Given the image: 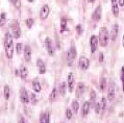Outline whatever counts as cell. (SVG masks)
Segmentation results:
<instances>
[{
    "label": "cell",
    "mask_w": 124,
    "mask_h": 123,
    "mask_svg": "<svg viewBox=\"0 0 124 123\" xmlns=\"http://www.w3.org/2000/svg\"><path fill=\"white\" fill-rule=\"evenodd\" d=\"M13 35L9 32L5 33L4 37V49H5V54L8 59H13L14 54V44H13Z\"/></svg>",
    "instance_id": "1"
},
{
    "label": "cell",
    "mask_w": 124,
    "mask_h": 123,
    "mask_svg": "<svg viewBox=\"0 0 124 123\" xmlns=\"http://www.w3.org/2000/svg\"><path fill=\"white\" fill-rule=\"evenodd\" d=\"M109 41V32L106 27H101L99 30V43L102 47H106Z\"/></svg>",
    "instance_id": "2"
},
{
    "label": "cell",
    "mask_w": 124,
    "mask_h": 123,
    "mask_svg": "<svg viewBox=\"0 0 124 123\" xmlns=\"http://www.w3.org/2000/svg\"><path fill=\"white\" fill-rule=\"evenodd\" d=\"M76 59V49H75L74 46H72L70 50L68 51V56H67V63L68 66H71L72 64L74 63V60Z\"/></svg>",
    "instance_id": "3"
},
{
    "label": "cell",
    "mask_w": 124,
    "mask_h": 123,
    "mask_svg": "<svg viewBox=\"0 0 124 123\" xmlns=\"http://www.w3.org/2000/svg\"><path fill=\"white\" fill-rule=\"evenodd\" d=\"M20 99L23 104H27L29 102V97H28V92L26 91L25 88H21L20 90Z\"/></svg>",
    "instance_id": "4"
},
{
    "label": "cell",
    "mask_w": 124,
    "mask_h": 123,
    "mask_svg": "<svg viewBox=\"0 0 124 123\" xmlns=\"http://www.w3.org/2000/svg\"><path fill=\"white\" fill-rule=\"evenodd\" d=\"M90 47H91V52L95 53L98 48V38L93 35L90 39Z\"/></svg>",
    "instance_id": "5"
},
{
    "label": "cell",
    "mask_w": 124,
    "mask_h": 123,
    "mask_svg": "<svg viewBox=\"0 0 124 123\" xmlns=\"http://www.w3.org/2000/svg\"><path fill=\"white\" fill-rule=\"evenodd\" d=\"M74 83H75L74 75H73V73H72V72H70L68 74V77H67V84H68L67 88H68V90H69L70 93L73 91V89H74Z\"/></svg>",
    "instance_id": "6"
},
{
    "label": "cell",
    "mask_w": 124,
    "mask_h": 123,
    "mask_svg": "<svg viewBox=\"0 0 124 123\" xmlns=\"http://www.w3.org/2000/svg\"><path fill=\"white\" fill-rule=\"evenodd\" d=\"M12 29H13V38L15 39H19L21 37V29H20V26L17 22H15L12 26Z\"/></svg>",
    "instance_id": "7"
},
{
    "label": "cell",
    "mask_w": 124,
    "mask_h": 123,
    "mask_svg": "<svg viewBox=\"0 0 124 123\" xmlns=\"http://www.w3.org/2000/svg\"><path fill=\"white\" fill-rule=\"evenodd\" d=\"M49 13H50V8L47 4H44L41 8V13H40V18L42 20H45L47 19V17L49 16Z\"/></svg>",
    "instance_id": "8"
},
{
    "label": "cell",
    "mask_w": 124,
    "mask_h": 123,
    "mask_svg": "<svg viewBox=\"0 0 124 123\" xmlns=\"http://www.w3.org/2000/svg\"><path fill=\"white\" fill-rule=\"evenodd\" d=\"M89 66H90V61L88 60V57H85V56L79 57V67H80L82 70H87Z\"/></svg>",
    "instance_id": "9"
},
{
    "label": "cell",
    "mask_w": 124,
    "mask_h": 123,
    "mask_svg": "<svg viewBox=\"0 0 124 123\" xmlns=\"http://www.w3.org/2000/svg\"><path fill=\"white\" fill-rule=\"evenodd\" d=\"M45 46H46V48H47L48 53H49L50 55H52V54L54 53V47H53V43H52V41H51L50 38H46V40H45Z\"/></svg>",
    "instance_id": "10"
},
{
    "label": "cell",
    "mask_w": 124,
    "mask_h": 123,
    "mask_svg": "<svg viewBox=\"0 0 124 123\" xmlns=\"http://www.w3.org/2000/svg\"><path fill=\"white\" fill-rule=\"evenodd\" d=\"M112 1V11L114 17H118L119 16V3L117 0H111Z\"/></svg>",
    "instance_id": "11"
},
{
    "label": "cell",
    "mask_w": 124,
    "mask_h": 123,
    "mask_svg": "<svg viewBox=\"0 0 124 123\" xmlns=\"http://www.w3.org/2000/svg\"><path fill=\"white\" fill-rule=\"evenodd\" d=\"M101 11H102V8H101V5H98L97 8H96L95 12L93 13V15H92V18L94 19L95 21H99V20L101 19Z\"/></svg>",
    "instance_id": "12"
},
{
    "label": "cell",
    "mask_w": 124,
    "mask_h": 123,
    "mask_svg": "<svg viewBox=\"0 0 124 123\" xmlns=\"http://www.w3.org/2000/svg\"><path fill=\"white\" fill-rule=\"evenodd\" d=\"M37 67H38V70H39L40 74H44L46 72V66H45V64L43 63V61L41 59L37 60Z\"/></svg>",
    "instance_id": "13"
},
{
    "label": "cell",
    "mask_w": 124,
    "mask_h": 123,
    "mask_svg": "<svg viewBox=\"0 0 124 123\" xmlns=\"http://www.w3.org/2000/svg\"><path fill=\"white\" fill-rule=\"evenodd\" d=\"M118 32H119V26H118V24H114V26H113V28H112V30H111V40L112 41H115L116 39H117V36H118Z\"/></svg>",
    "instance_id": "14"
},
{
    "label": "cell",
    "mask_w": 124,
    "mask_h": 123,
    "mask_svg": "<svg viewBox=\"0 0 124 123\" xmlns=\"http://www.w3.org/2000/svg\"><path fill=\"white\" fill-rule=\"evenodd\" d=\"M24 59L27 63H29L31 60V49L29 46H25L24 47Z\"/></svg>",
    "instance_id": "15"
},
{
    "label": "cell",
    "mask_w": 124,
    "mask_h": 123,
    "mask_svg": "<svg viewBox=\"0 0 124 123\" xmlns=\"http://www.w3.org/2000/svg\"><path fill=\"white\" fill-rule=\"evenodd\" d=\"M89 111H90V102L85 101L84 104H82V108H81V116L82 117H85V116L89 114Z\"/></svg>",
    "instance_id": "16"
},
{
    "label": "cell",
    "mask_w": 124,
    "mask_h": 123,
    "mask_svg": "<svg viewBox=\"0 0 124 123\" xmlns=\"http://www.w3.org/2000/svg\"><path fill=\"white\" fill-rule=\"evenodd\" d=\"M115 95H116V88H115V85L112 84L109 86L108 89V99L109 101H112L114 98H115Z\"/></svg>",
    "instance_id": "17"
},
{
    "label": "cell",
    "mask_w": 124,
    "mask_h": 123,
    "mask_svg": "<svg viewBox=\"0 0 124 123\" xmlns=\"http://www.w3.org/2000/svg\"><path fill=\"white\" fill-rule=\"evenodd\" d=\"M85 87L84 83H79L76 86V97H80L81 96L82 93L85 92Z\"/></svg>",
    "instance_id": "18"
},
{
    "label": "cell",
    "mask_w": 124,
    "mask_h": 123,
    "mask_svg": "<svg viewBox=\"0 0 124 123\" xmlns=\"http://www.w3.org/2000/svg\"><path fill=\"white\" fill-rule=\"evenodd\" d=\"M32 88H33V90H34V92H36V93H40L41 90H42L41 84L39 83V80H38L37 78L32 81Z\"/></svg>",
    "instance_id": "19"
},
{
    "label": "cell",
    "mask_w": 124,
    "mask_h": 123,
    "mask_svg": "<svg viewBox=\"0 0 124 123\" xmlns=\"http://www.w3.org/2000/svg\"><path fill=\"white\" fill-rule=\"evenodd\" d=\"M20 76H21L22 79H25V78L27 77V75H28V70H27V68L25 66H21L20 67Z\"/></svg>",
    "instance_id": "20"
},
{
    "label": "cell",
    "mask_w": 124,
    "mask_h": 123,
    "mask_svg": "<svg viewBox=\"0 0 124 123\" xmlns=\"http://www.w3.org/2000/svg\"><path fill=\"white\" fill-rule=\"evenodd\" d=\"M49 118H50V115L49 113H43L42 115H41V120L40 122L41 123H49Z\"/></svg>",
    "instance_id": "21"
},
{
    "label": "cell",
    "mask_w": 124,
    "mask_h": 123,
    "mask_svg": "<svg viewBox=\"0 0 124 123\" xmlns=\"http://www.w3.org/2000/svg\"><path fill=\"white\" fill-rule=\"evenodd\" d=\"M67 28V19L66 18H62L61 20V32H64Z\"/></svg>",
    "instance_id": "22"
},
{
    "label": "cell",
    "mask_w": 124,
    "mask_h": 123,
    "mask_svg": "<svg viewBox=\"0 0 124 123\" xmlns=\"http://www.w3.org/2000/svg\"><path fill=\"white\" fill-rule=\"evenodd\" d=\"M58 90H60V94L62 96H64L65 94H66V90H67V86L65 83H62L60 85V88H58Z\"/></svg>",
    "instance_id": "23"
},
{
    "label": "cell",
    "mask_w": 124,
    "mask_h": 123,
    "mask_svg": "<svg viewBox=\"0 0 124 123\" xmlns=\"http://www.w3.org/2000/svg\"><path fill=\"white\" fill-rule=\"evenodd\" d=\"M106 98L105 97H102L100 102H99V105H100V112H103L105 110V107H106Z\"/></svg>",
    "instance_id": "24"
},
{
    "label": "cell",
    "mask_w": 124,
    "mask_h": 123,
    "mask_svg": "<svg viewBox=\"0 0 124 123\" xmlns=\"http://www.w3.org/2000/svg\"><path fill=\"white\" fill-rule=\"evenodd\" d=\"M9 96H11V89H9L8 86H5L4 87V98L6 100H8Z\"/></svg>",
    "instance_id": "25"
},
{
    "label": "cell",
    "mask_w": 124,
    "mask_h": 123,
    "mask_svg": "<svg viewBox=\"0 0 124 123\" xmlns=\"http://www.w3.org/2000/svg\"><path fill=\"white\" fill-rule=\"evenodd\" d=\"M56 88H53V90L52 92H51V94H50V96H49V100L51 102H53L54 100H55V98H56Z\"/></svg>",
    "instance_id": "26"
},
{
    "label": "cell",
    "mask_w": 124,
    "mask_h": 123,
    "mask_svg": "<svg viewBox=\"0 0 124 123\" xmlns=\"http://www.w3.org/2000/svg\"><path fill=\"white\" fill-rule=\"evenodd\" d=\"M72 110L76 113L79 111V102L77 100H73V102H72Z\"/></svg>",
    "instance_id": "27"
},
{
    "label": "cell",
    "mask_w": 124,
    "mask_h": 123,
    "mask_svg": "<svg viewBox=\"0 0 124 123\" xmlns=\"http://www.w3.org/2000/svg\"><path fill=\"white\" fill-rule=\"evenodd\" d=\"M28 97H29V101L31 104H36L37 103V98H36V95L33 93H28Z\"/></svg>",
    "instance_id": "28"
},
{
    "label": "cell",
    "mask_w": 124,
    "mask_h": 123,
    "mask_svg": "<svg viewBox=\"0 0 124 123\" xmlns=\"http://www.w3.org/2000/svg\"><path fill=\"white\" fill-rule=\"evenodd\" d=\"M12 3H13V5L15 6L16 8H21V0H9Z\"/></svg>",
    "instance_id": "29"
},
{
    "label": "cell",
    "mask_w": 124,
    "mask_h": 123,
    "mask_svg": "<svg viewBox=\"0 0 124 123\" xmlns=\"http://www.w3.org/2000/svg\"><path fill=\"white\" fill-rule=\"evenodd\" d=\"M5 21H6V19H5V14L2 13L1 16H0V27H2L3 25L5 24Z\"/></svg>",
    "instance_id": "30"
},
{
    "label": "cell",
    "mask_w": 124,
    "mask_h": 123,
    "mask_svg": "<svg viewBox=\"0 0 124 123\" xmlns=\"http://www.w3.org/2000/svg\"><path fill=\"white\" fill-rule=\"evenodd\" d=\"M105 86H106V80H105V78H100V90L103 91L105 89Z\"/></svg>",
    "instance_id": "31"
},
{
    "label": "cell",
    "mask_w": 124,
    "mask_h": 123,
    "mask_svg": "<svg viewBox=\"0 0 124 123\" xmlns=\"http://www.w3.org/2000/svg\"><path fill=\"white\" fill-rule=\"evenodd\" d=\"M33 23H34V20L31 19V18H29V19H26V25L28 28H31L32 25H33Z\"/></svg>",
    "instance_id": "32"
},
{
    "label": "cell",
    "mask_w": 124,
    "mask_h": 123,
    "mask_svg": "<svg viewBox=\"0 0 124 123\" xmlns=\"http://www.w3.org/2000/svg\"><path fill=\"white\" fill-rule=\"evenodd\" d=\"M16 50H17V53L18 54H20L22 52V44L21 43H18L16 45Z\"/></svg>",
    "instance_id": "33"
},
{
    "label": "cell",
    "mask_w": 124,
    "mask_h": 123,
    "mask_svg": "<svg viewBox=\"0 0 124 123\" xmlns=\"http://www.w3.org/2000/svg\"><path fill=\"white\" fill-rule=\"evenodd\" d=\"M90 98H91V101L94 103V100H95V98H96V92L94 90H92L91 91V94H90Z\"/></svg>",
    "instance_id": "34"
},
{
    "label": "cell",
    "mask_w": 124,
    "mask_h": 123,
    "mask_svg": "<svg viewBox=\"0 0 124 123\" xmlns=\"http://www.w3.org/2000/svg\"><path fill=\"white\" fill-rule=\"evenodd\" d=\"M66 117H67L68 120H71V119H72V111L69 110V108L66 111Z\"/></svg>",
    "instance_id": "35"
},
{
    "label": "cell",
    "mask_w": 124,
    "mask_h": 123,
    "mask_svg": "<svg viewBox=\"0 0 124 123\" xmlns=\"http://www.w3.org/2000/svg\"><path fill=\"white\" fill-rule=\"evenodd\" d=\"M121 80H122V87H123V92H124V67L121 69Z\"/></svg>",
    "instance_id": "36"
},
{
    "label": "cell",
    "mask_w": 124,
    "mask_h": 123,
    "mask_svg": "<svg viewBox=\"0 0 124 123\" xmlns=\"http://www.w3.org/2000/svg\"><path fill=\"white\" fill-rule=\"evenodd\" d=\"M76 29H77V32H78V35H81V32H82L81 26H80V25H77V26H76Z\"/></svg>",
    "instance_id": "37"
},
{
    "label": "cell",
    "mask_w": 124,
    "mask_h": 123,
    "mask_svg": "<svg viewBox=\"0 0 124 123\" xmlns=\"http://www.w3.org/2000/svg\"><path fill=\"white\" fill-rule=\"evenodd\" d=\"M96 113H97V114L100 113V105H99V102L96 104Z\"/></svg>",
    "instance_id": "38"
},
{
    "label": "cell",
    "mask_w": 124,
    "mask_h": 123,
    "mask_svg": "<svg viewBox=\"0 0 124 123\" xmlns=\"http://www.w3.org/2000/svg\"><path fill=\"white\" fill-rule=\"evenodd\" d=\"M99 62H100V63H102V62H103V53L99 54Z\"/></svg>",
    "instance_id": "39"
},
{
    "label": "cell",
    "mask_w": 124,
    "mask_h": 123,
    "mask_svg": "<svg viewBox=\"0 0 124 123\" xmlns=\"http://www.w3.org/2000/svg\"><path fill=\"white\" fill-rule=\"evenodd\" d=\"M119 5L120 6H124V0H119Z\"/></svg>",
    "instance_id": "40"
},
{
    "label": "cell",
    "mask_w": 124,
    "mask_h": 123,
    "mask_svg": "<svg viewBox=\"0 0 124 123\" xmlns=\"http://www.w3.org/2000/svg\"><path fill=\"white\" fill-rule=\"evenodd\" d=\"M19 122H21V123H24V122H25V120H24V119H23L22 117H20V120H19Z\"/></svg>",
    "instance_id": "41"
},
{
    "label": "cell",
    "mask_w": 124,
    "mask_h": 123,
    "mask_svg": "<svg viewBox=\"0 0 124 123\" xmlns=\"http://www.w3.org/2000/svg\"><path fill=\"white\" fill-rule=\"evenodd\" d=\"M122 44H123V47H124V35H123V38H122Z\"/></svg>",
    "instance_id": "42"
},
{
    "label": "cell",
    "mask_w": 124,
    "mask_h": 123,
    "mask_svg": "<svg viewBox=\"0 0 124 123\" xmlns=\"http://www.w3.org/2000/svg\"><path fill=\"white\" fill-rule=\"evenodd\" d=\"M94 1H95V0H89V2H90V3H93Z\"/></svg>",
    "instance_id": "43"
},
{
    "label": "cell",
    "mask_w": 124,
    "mask_h": 123,
    "mask_svg": "<svg viewBox=\"0 0 124 123\" xmlns=\"http://www.w3.org/2000/svg\"><path fill=\"white\" fill-rule=\"evenodd\" d=\"M28 2H30V3H31V2H33V0H28Z\"/></svg>",
    "instance_id": "44"
}]
</instances>
